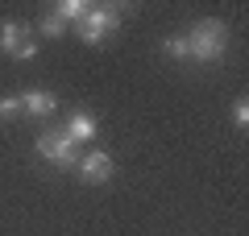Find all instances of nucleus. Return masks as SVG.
Returning a JSON list of instances; mask_svg holds the SVG:
<instances>
[{"instance_id":"obj_7","label":"nucleus","mask_w":249,"mask_h":236,"mask_svg":"<svg viewBox=\"0 0 249 236\" xmlns=\"http://www.w3.org/2000/svg\"><path fill=\"white\" fill-rule=\"evenodd\" d=\"M21 42H25V25H17V21H4V25H0V50H4V54H17Z\"/></svg>"},{"instance_id":"obj_4","label":"nucleus","mask_w":249,"mask_h":236,"mask_svg":"<svg viewBox=\"0 0 249 236\" xmlns=\"http://www.w3.org/2000/svg\"><path fill=\"white\" fill-rule=\"evenodd\" d=\"M112 170H116V162L108 153H88V157H79V174H83V183H108L112 178Z\"/></svg>"},{"instance_id":"obj_13","label":"nucleus","mask_w":249,"mask_h":236,"mask_svg":"<svg viewBox=\"0 0 249 236\" xmlns=\"http://www.w3.org/2000/svg\"><path fill=\"white\" fill-rule=\"evenodd\" d=\"M37 54V46H34V37H25V42H21V50L13 54V58H34Z\"/></svg>"},{"instance_id":"obj_3","label":"nucleus","mask_w":249,"mask_h":236,"mask_svg":"<svg viewBox=\"0 0 249 236\" xmlns=\"http://www.w3.org/2000/svg\"><path fill=\"white\" fill-rule=\"evenodd\" d=\"M37 153H42L46 162H54L58 170H71L75 162H79L75 141L67 137V133H42V137H37Z\"/></svg>"},{"instance_id":"obj_1","label":"nucleus","mask_w":249,"mask_h":236,"mask_svg":"<svg viewBox=\"0 0 249 236\" xmlns=\"http://www.w3.org/2000/svg\"><path fill=\"white\" fill-rule=\"evenodd\" d=\"M224 42H229L224 21H199V25L187 34V50H191L196 62H216L224 54Z\"/></svg>"},{"instance_id":"obj_8","label":"nucleus","mask_w":249,"mask_h":236,"mask_svg":"<svg viewBox=\"0 0 249 236\" xmlns=\"http://www.w3.org/2000/svg\"><path fill=\"white\" fill-rule=\"evenodd\" d=\"M83 13H88V4H83V0H58V4H54V17H58L62 25H67V21H75V25H79Z\"/></svg>"},{"instance_id":"obj_11","label":"nucleus","mask_w":249,"mask_h":236,"mask_svg":"<svg viewBox=\"0 0 249 236\" xmlns=\"http://www.w3.org/2000/svg\"><path fill=\"white\" fill-rule=\"evenodd\" d=\"M17 112H21V100H13V96L0 100V120H9V116H17Z\"/></svg>"},{"instance_id":"obj_5","label":"nucleus","mask_w":249,"mask_h":236,"mask_svg":"<svg viewBox=\"0 0 249 236\" xmlns=\"http://www.w3.org/2000/svg\"><path fill=\"white\" fill-rule=\"evenodd\" d=\"M21 112H29V116H37V120H42V116H50L54 112V96L50 91H25V96H21Z\"/></svg>"},{"instance_id":"obj_12","label":"nucleus","mask_w":249,"mask_h":236,"mask_svg":"<svg viewBox=\"0 0 249 236\" xmlns=\"http://www.w3.org/2000/svg\"><path fill=\"white\" fill-rule=\"evenodd\" d=\"M232 120H237L241 129L249 124V104H245V100H237V104H232Z\"/></svg>"},{"instance_id":"obj_6","label":"nucleus","mask_w":249,"mask_h":236,"mask_svg":"<svg viewBox=\"0 0 249 236\" xmlns=\"http://www.w3.org/2000/svg\"><path fill=\"white\" fill-rule=\"evenodd\" d=\"M67 137H71V141L96 137V116H91V112H75L71 120H67Z\"/></svg>"},{"instance_id":"obj_2","label":"nucleus","mask_w":249,"mask_h":236,"mask_svg":"<svg viewBox=\"0 0 249 236\" xmlns=\"http://www.w3.org/2000/svg\"><path fill=\"white\" fill-rule=\"evenodd\" d=\"M116 17H121V13L108 9V4H88V13H83V21L75 25V34H79L83 42L96 46V42H104V37L116 29Z\"/></svg>"},{"instance_id":"obj_9","label":"nucleus","mask_w":249,"mask_h":236,"mask_svg":"<svg viewBox=\"0 0 249 236\" xmlns=\"http://www.w3.org/2000/svg\"><path fill=\"white\" fill-rule=\"evenodd\" d=\"M162 50H166L170 58H191V50H187V37H166V42H162Z\"/></svg>"},{"instance_id":"obj_10","label":"nucleus","mask_w":249,"mask_h":236,"mask_svg":"<svg viewBox=\"0 0 249 236\" xmlns=\"http://www.w3.org/2000/svg\"><path fill=\"white\" fill-rule=\"evenodd\" d=\"M37 29H42V37H58L62 29H67V25H62V21L54 17V13H50V17H42V25H37Z\"/></svg>"}]
</instances>
